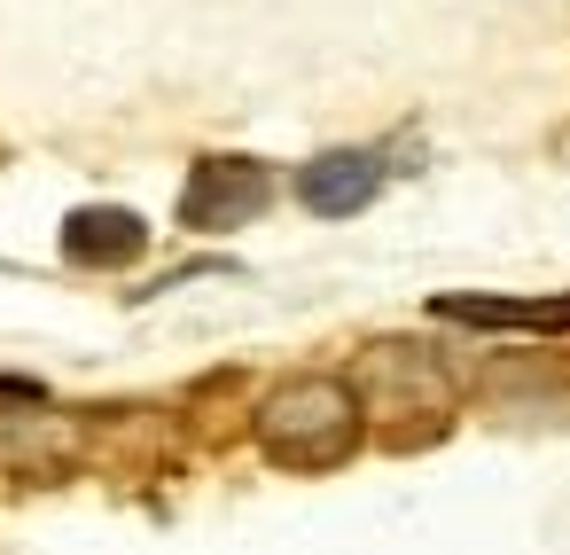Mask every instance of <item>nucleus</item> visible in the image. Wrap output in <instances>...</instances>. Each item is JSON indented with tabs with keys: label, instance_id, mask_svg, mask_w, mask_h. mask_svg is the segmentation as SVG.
Wrapping results in <instances>:
<instances>
[{
	"label": "nucleus",
	"instance_id": "nucleus-1",
	"mask_svg": "<svg viewBox=\"0 0 570 555\" xmlns=\"http://www.w3.org/2000/svg\"><path fill=\"white\" fill-rule=\"evenodd\" d=\"M360 391L336 383V376H297L282 383L266 407H258V446L282 461V469H336L352 446H360Z\"/></svg>",
	"mask_w": 570,
	"mask_h": 555
},
{
	"label": "nucleus",
	"instance_id": "nucleus-2",
	"mask_svg": "<svg viewBox=\"0 0 570 555\" xmlns=\"http://www.w3.org/2000/svg\"><path fill=\"white\" fill-rule=\"evenodd\" d=\"M360 407L367 415H445L453 407V383L430 352L414 344H375L360 360Z\"/></svg>",
	"mask_w": 570,
	"mask_h": 555
},
{
	"label": "nucleus",
	"instance_id": "nucleus-3",
	"mask_svg": "<svg viewBox=\"0 0 570 555\" xmlns=\"http://www.w3.org/2000/svg\"><path fill=\"white\" fill-rule=\"evenodd\" d=\"M266 196H274V181H266V165H250V157H204L196 173H188V188H180V227H243V220H258L266 212Z\"/></svg>",
	"mask_w": 570,
	"mask_h": 555
},
{
	"label": "nucleus",
	"instance_id": "nucleus-4",
	"mask_svg": "<svg viewBox=\"0 0 570 555\" xmlns=\"http://www.w3.org/2000/svg\"><path fill=\"white\" fill-rule=\"evenodd\" d=\"M375 188H383V157H375V149H328V157H313V165L297 173V196H305V212H321V220L360 212Z\"/></svg>",
	"mask_w": 570,
	"mask_h": 555
},
{
	"label": "nucleus",
	"instance_id": "nucleus-5",
	"mask_svg": "<svg viewBox=\"0 0 570 555\" xmlns=\"http://www.w3.org/2000/svg\"><path fill=\"white\" fill-rule=\"evenodd\" d=\"M141 243H149V227L134 212H79L63 227V251L79 266H126V259H141Z\"/></svg>",
	"mask_w": 570,
	"mask_h": 555
},
{
	"label": "nucleus",
	"instance_id": "nucleus-6",
	"mask_svg": "<svg viewBox=\"0 0 570 555\" xmlns=\"http://www.w3.org/2000/svg\"><path fill=\"white\" fill-rule=\"evenodd\" d=\"M438 313L469 329H570V298H438Z\"/></svg>",
	"mask_w": 570,
	"mask_h": 555
}]
</instances>
